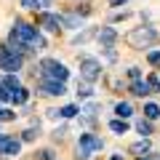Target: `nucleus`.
<instances>
[{"label": "nucleus", "instance_id": "31", "mask_svg": "<svg viewBox=\"0 0 160 160\" xmlns=\"http://www.w3.org/2000/svg\"><path fill=\"white\" fill-rule=\"evenodd\" d=\"M67 126H56V128H53V131H51V139H53V142H64V139H67Z\"/></svg>", "mask_w": 160, "mask_h": 160}, {"label": "nucleus", "instance_id": "19", "mask_svg": "<svg viewBox=\"0 0 160 160\" xmlns=\"http://www.w3.org/2000/svg\"><path fill=\"white\" fill-rule=\"evenodd\" d=\"M104 83H107V88H109L112 93H123V91H128V86H126L120 78H115V75H107V78H104Z\"/></svg>", "mask_w": 160, "mask_h": 160}, {"label": "nucleus", "instance_id": "24", "mask_svg": "<svg viewBox=\"0 0 160 160\" xmlns=\"http://www.w3.org/2000/svg\"><path fill=\"white\" fill-rule=\"evenodd\" d=\"M19 6L24 8V11H43V8H46V3H43V0H19Z\"/></svg>", "mask_w": 160, "mask_h": 160}, {"label": "nucleus", "instance_id": "28", "mask_svg": "<svg viewBox=\"0 0 160 160\" xmlns=\"http://www.w3.org/2000/svg\"><path fill=\"white\" fill-rule=\"evenodd\" d=\"M99 102H88V104H83L80 107V115H86V118H96V112H99Z\"/></svg>", "mask_w": 160, "mask_h": 160}, {"label": "nucleus", "instance_id": "29", "mask_svg": "<svg viewBox=\"0 0 160 160\" xmlns=\"http://www.w3.org/2000/svg\"><path fill=\"white\" fill-rule=\"evenodd\" d=\"M102 59L109 62V64L118 62V51H115V46H102Z\"/></svg>", "mask_w": 160, "mask_h": 160}, {"label": "nucleus", "instance_id": "20", "mask_svg": "<svg viewBox=\"0 0 160 160\" xmlns=\"http://www.w3.org/2000/svg\"><path fill=\"white\" fill-rule=\"evenodd\" d=\"M133 128H136L142 136H152L155 133V126H152V120H147V118H139L136 123H133Z\"/></svg>", "mask_w": 160, "mask_h": 160}, {"label": "nucleus", "instance_id": "34", "mask_svg": "<svg viewBox=\"0 0 160 160\" xmlns=\"http://www.w3.org/2000/svg\"><path fill=\"white\" fill-rule=\"evenodd\" d=\"M35 158H38V160H56V152H53V149L48 147V149H40V152L35 155Z\"/></svg>", "mask_w": 160, "mask_h": 160}, {"label": "nucleus", "instance_id": "5", "mask_svg": "<svg viewBox=\"0 0 160 160\" xmlns=\"http://www.w3.org/2000/svg\"><path fill=\"white\" fill-rule=\"evenodd\" d=\"M35 93H38V96H53V99H59V96H67L69 88H67V83H64V80L40 78V83L35 86Z\"/></svg>", "mask_w": 160, "mask_h": 160}, {"label": "nucleus", "instance_id": "25", "mask_svg": "<svg viewBox=\"0 0 160 160\" xmlns=\"http://www.w3.org/2000/svg\"><path fill=\"white\" fill-rule=\"evenodd\" d=\"M59 112H62L64 120H72V118L80 115V107H78V104H64V107H59Z\"/></svg>", "mask_w": 160, "mask_h": 160}, {"label": "nucleus", "instance_id": "14", "mask_svg": "<svg viewBox=\"0 0 160 160\" xmlns=\"http://www.w3.org/2000/svg\"><path fill=\"white\" fill-rule=\"evenodd\" d=\"M96 32H99L96 27H86V29H80V32L75 35L72 40H69V46H72V48H78V46H86L88 40H93V38H96Z\"/></svg>", "mask_w": 160, "mask_h": 160}, {"label": "nucleus", "instance_id": "12", "mask_svg": "<svg viewBox=\"0 0 160 160\" xmlns=\"http://www.w3.org/2000/svg\"><path fill=\"white\" fill-rule=\"evenodd\" d=\"M128 152L136 158V155H149L152 152V136H142L139 142H133V144H128Z\"/></svg>", "mask_w": 160, "mask_h": 160}, {"label": "nucleus", "instance_id": "40", "mask_svg": "<svg viewBox=\"0 0 160 160\" xmlns=\"http://www.w3.org/2000/svg\"><path fill=\"white\" fill-rule=\"evenodd\" d=\"M107 160H126V158H123V152H112Z\"/></svg>", "mask_w": 160, "mask_h": 160}, {"label": "nucleus", "instance_id": "21", "mask_svg": "<svg viewBox=\"0 0 160 160\" xmlns=\"http://www.w3.org/2000/svg\"><path fill=\"white\" fill-rule=\"evenodd\" d=\"M38 136H40V123L35 120V123H32V126L27 128V131H22V136H19V139H22L24 144H29V142H35Z\"/></svg>", "mask_w": 160, "mask_h": 160}, {"label": "nucleus", "instance_id": "37", "mask_svg": "<svg viewBox=\"0 0 160 160\" xmlns=\"http://www.w3.org/2000/svg\"><path fill=\"white\" fill-rule=\"evenodd\" d=\"M126 3H131V0H107V6H109V8H115V11H118V8H123Z\"/></svg>", "mask_w": 160, "mask_h": 160}, {"label": "nucleus", "instance_id": "2", "mask_svg": "<svg viewBox=\"0 0 160 160\" xmlns=\"http://www.w3.org/2000/svg\"><path fill=\"white\" fill-rule=\"evenodd\" d=\"M104 149V139L99 136V133H91V131H83L78 139V144H75V158L78 160H91L96 152H102Z\"/></svg>", "mask_w": 160, "mask_h": 160}, {"label": "nucleus", "instance_id": "4", "mask_svg": "<svg viewBox=\"0 0 160 160\" xmlns=\"http://www.w3.org/2000/svg\"><path fill=\"white\" fill-rule=\"evenodd\" d=\"M38 69H40V78H48V80H69V69L64 67L59 59H40L38 62Z\"/></svg>", "mask_w": 160, "mask_h": 160}, {"label": "nucleus", "instance_id": "9", "mask_svg": "<svg viewBox=\"0 0 160 160\" xmlns=\"http://www.w3.org/2000/svg\"><path fill=\"white\" fill-rule=\"evenodd\" d=\"M118 29L112 27V24H107V27H99V32H96V40H99V46H115L118 43Z\"/></svg>", "mask_w": 160, "mask_h": 160}, {"label": "nucleus", "instance_id": "17", "mask_svg": "<svg viewBox=\"0 0 160 160\" xmlns=\"http://www.w3.org/2000/svg\"><path fill=\"white\" fill-rule=\"evenodd\" d=\"M107 128L115 133V136H123V133L131 131V123H128V120H123V118H112V120L107 123Z\"/></svg>", "mask_w": 160, "mask_h": 160}, {"label": "nucleus", "instance_id": "36", "mask_svg": "<svg viewBox=\"0 0 160 160\" xmlns=\"http://www.w3.org/2000/svg\"><path fill=\"white\" fill-rule=\"evenodd\" d=\"M128 16H131V11H126V8L120 11V8H118V13L112 16V22H123V19H128Z\"/></svg>", "mask_w": 160, "mask_h": 160}, {"label": "nucleus", "instance_id": "41", "mask_svg": "<svg viewBox=\"0 0 160 160\" xmlns=\"http://www.w3.org/2000/svg\"><path fill=\"white\" fill-rule=\"evenodd\" d=\"M6 139H8L6 133H0V152H3V144H6Z\"/></svg>", "mask_w": 160, "mask_h": 160}, {"label": "nucleus", "instance_id": "3", "mask_svg": "<svg viewBox=\"0 0 160 160\" xmlns=\"http://www.w3.org/2000/svg\"><path fill=\"white\" fill-rule=\"evenodd\" d=\"M80 80H88V83H99L104 78V67H102V59L96 56H80Z\"/></svg>", "mask_w": 160, "mask_h": 160}, {"label": "nucleus", "instance_id": "33", "mask_svg": "<svg viewBox=\"0 0 160 160\" xmlns=\"http://www.w3.org/2000/svg\"><path fill=\"white\" fill-rule=\"evenodd\" d=\"M11 93H13V91L3 83V80H0V104H8V102H11Z\"/></svg>", "mask_w": 160, "mask_h": 160}, {"label": "nucleus", "instance_id": "42", "mask_svg": "<svg viewBox=\"0 0 160 160\" xmlns=\"http://www.w3.org/2000/svg\"><path fill=\"white\" fill-rule=\"evenodd\" d=\"M43 3H46V6H51V3H53V0H43Z\"/></svg>", "mask_w": 160, "mask_h": 160}, {"label": "nucleus", "instance_id": "30", "mask_svg": "<svg viewBox=\"0 0 160 160\" xmlns=\"http://www.w3.org/2000/svg\"><path fill=\"white\" fill-rule=\"evenodd\" d=\"M72 11L78 13V16H83V19H86V16H91V13H93V8L88 6V3H78V6H72Z\"/></svg>", "mask_w": 160, "mask_h": 160}, {"label": "nucleus", "instance_id": "8", "mask_svg": "<svg viewBox=\"0 0 160 160\" xmlns=\"http://www.w3.org/2000/svg\"><path fill=\"white\" fill-rule=\"evenodd\" d=\"M11 29H13V32H16L19 38L24 40V43H27V46H29V40H32L35 35L40 32V27H38V24H29V22H24V19H16Z\"/></svg>", "mask_w": 160, "mask_h": 160}, {"label": "nucleus", "instance_id": "10", "mask_svg": "<svg viewBox=\"0 0 160 160\" xmlns=\"http://www.w3.org/2000/svg\"><path fill=\"white\" fill-rule=\"evenodd\" d=\"M128 93L136 96V99H147L149 93H152V88H149L147 78H142V80H131V83H128Z\"/></svg>", "mask_w": 160, "mask_h": 160}, {"label": "nucleus", "instance_id": "27", "mask_svg": "<svg viewBox=\"0 0 160 160\" xmlns=\"http://www.w3.org/2000/svg\"><path fill=\"white\" fill-rule=\"evenodd\" d=\"M147 83H149V88H152V93H160V69H152V72L147 75Z\"/></svg>", "mask_w": 160, "mask_h": 160}, {"label": "nucleus", "instance_id": "38", "mask_svg": "<svg viewBox=\"0 0 160 160\" xmlns=\"http://www.w3.org/2000/svg\"><path fill=\"white\" fill-rule=\"evenodd\" d=\"M46 115H48V118H51V120H56V118H62V112H59V109H46Z\"/></svg>", "mask_w": 160, "mask_h": 160}, {"label": "nucleus", "instance_id": "22", "mask_svg": "<svg viewBox=\"0 0 160 160\" xmlns=\"http://www.w3.org/2000/svg\"><path fill=\"white\" fill-rule=\"evenodd\" d=\"M144 118L155 123V120L160 118V104H155V102H144Z\"/></svg>", "mask_w": 160, "mask_h": 160}, {"label": "nucleus", "instance_id": "15", "mask_svg": "<svg viewBox=\"0 0 160 160\" xmlns=\"http://www.w3.org/2000/svg\"><path fill=\"white\" fill-rule=\"evenodd\" d=\"M78 99L86 102V99H93L96 96V83H88V80H78Z\"/></svg>", "mask_w": 160, "mask_h": 160}, {"label": "nucleus", "instance_id": "16", "mask_svg": "<svg viewBox=\"0 0 160 160\" xmlns=\"http://www.w3.org/2000/svg\"><path fill=\"white\" fill-rule=\"evenodd\" d=\"M29 96H32V91H29L27 86H19V88H13V93H11V104L24 107V104L29 102Z\"/></svg>", "mask_w": 160, "mask_h": 160}, {"label": "nucleus", "instance_id": "39", "mask_svg": "<svg viewBox=\"0 0 160 160\" xmlns=\"http://www.w3.org/2000/svg\"><path fill=\"white\" fill-rule=\"evenodd\" d=\"M133 160H155V155H152V152H149V155H136Z\"/></svg>", "mask_w": 160, "mask_h": 160}, {"label": "nucleus", "instance_id": "7", "mask_svg": "<svg viewBox=\"0 0 160 160\" xmlns=\"http://www.w3.org/2000/svg\"><path fill=\"white\" fill-rule=\"evenodd\" d=\"M0 69H3V72L19 75V72L24 69V56H22V53H13V51H8V48H6L3 59H0Z\"/></svg>", "mask_w": 160, "mask_h": 160}, {"label": "nucleus", "instance_id": "11", "mask_svg": "<svg viewBox=\"0 0 160 160\" xmlns=\"http://www.w3.org/2000/svg\"><path fill=\"white\" fill-rule=\"evenodd\" d=\"M62 27L64 29H80L83 27V16H78L72 8H64L62 11Z\"/></svg>", "mask_w": 160, "mask_h": 160}, {"label": "nucleus", "instance_id": "1", "mask_svg": "<svg viewBox=\"0 0 160 160\" xmlns=\"http://www.w3.org/2000/svg\"><path fill=\"white\" fill-rule=\"evenodd\" d=\"M158 40H160V32L152 24H142V27H133L126 32V46L133 51H149V48L158 46Z\"/></svg>", "mask_w": 160, "mask_h": 160}, {"label": "nucleus", "instance_id": "6", "mask_svg": "<svg viewBox=\"0 0 160 160\" xmlns=\"http://www.w3.org/2000/svg\"><path fill=\"white\" fill-rule=\"evenodd\" d=\"M35 24L43 27L46 32H53V35H56L59 29H64V27H62V11L56 13V11H46V8H43V11H38V22H35Z\"/></svg>", "mask_w": 160, "mask_h": 160}, {"label": "nucleus", "instance_id": "26", "mask_svg": "<svg viewBox=\"0 0 160 160\" xmlns=\"http://www.w3.org/2000/svg\"><path fill=\"white\" fill-rule=\"evenodd\" d=\"M29 51H35V53H38V51H46V38H43V32H38L32 40H29Z\"/></svg>", "mask_w": 160, "mask_h": 160}, {"label": "nucleus", "instance_id": "35", "mask_svg": "<svg viewBox=\"0 0 160 160\" xmlns=\"http://www.w3.org/2000/svg\"><path fill=\"white\" fill-rule=\"evenodd\" d=\"M126 78L128 80H142V69H139V67H128L126 69Z\"/></svg>", "mask_w": 160, "mask_h": 160}, {"label": "nucleus", "instance_id": "18", "mask_svg": "<svg viewBox=\"0 0 160 160\" xmlns=\"http://www.w3.org/2000/svg\"><path fill=\"white\" fill-rule=\"evenodd\" d=\"M133 112H136V109H133V104H131V102H118V104H115V118L131 120V118H133Z\"/></svg>", "mask_w": 160, "mask_h": 160}, {"label": "nucleus", "instance_id": "23", "mask_svg": "<svg viewBox=\"0 0 160 160\" xmlns=\"http://www.w3.org/2000/svg\"><path fill=\"white\" fill-rule=\"evenodd\" d=\"M144 59H147V64L152 69H160V48H149V51L144 53Z\"/></svg>", "mask_w": 160, "mask_h": 160}, {"label": "nucleus", "instance_id": "32", "mask_svg": "<svg viewBox=\"0 0 160 160\" xmlns=\"http://www.w3.org/2000/svg\"><path fill=\"white\" fill-rule=\"evenodd\" d=\"M16 120V112L8 107H0V123H13Z\"/></svg>", "mask_w": 160, "mask_h": 160}, {"label": "nucleus", "instance_id": "13", "mask_svg": "<svg viewBox=\"0 0 160 160\" xmlns=\"http://www.w3.org/2000/svg\"><path fill=\"white\" fill-rule=\"evenodd\" d=\"M22 144H24V142H22L19 136H8L0 155H6V158H19V155H22Z\"/></svg>", "mask_w": 160, "mask_h": 160}]
</instances>
